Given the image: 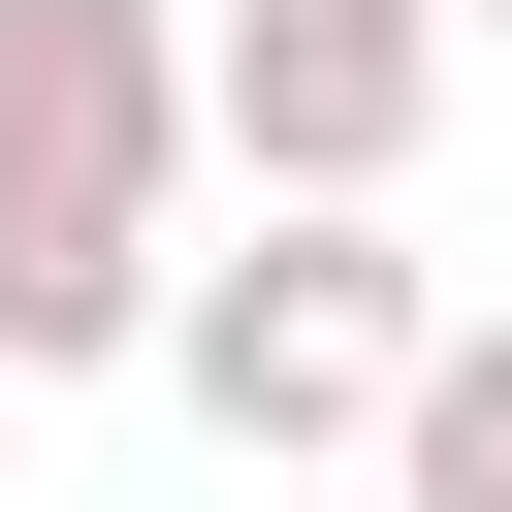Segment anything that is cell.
I'll use <instances>...</instances> for the list:
<instances>
[{
    "instance_id": "1",
    "label": "cell",
    "mask_w": 512,
    "mask_h": 512,
    "mask_svg": "<svg viewBox=\"0 0 512 512\" xmlns=\"http://www.w3.org/2000/svg\"><path fill=\"white\" fill-rule=\"evenodd\" d=\"M192 256V0H0V384L160 352Z\"/></svg>"
},
{
    "instance_id": "2",
    "label": "cell",
    "mask_w": 512,
    "mask_h": 512,
    "mask_svg": "<svg viewBox=\"0 0 512 512\" xmlns=\"http://www.w3.org/2000/svg\"><path fill=\"white\" fill-rule=\"evenodd\" d=\"M416 352H448V288H416L384 224H288V192H256V256H160V384H192L256 480H288V448H384Z\"/></svg>"
},
{
    "instance_id": "3",
    "label": "cell",
    "mask_w": 512,
    "mask_h": 512,
    "mask_svg": "<svg viewBox=\"0 0 512 512\" xmlns=\"http://www.w3.org/2000/svg\"><path fill=\"white\" fill-rule=\"evenodd\" d=\"M384 512H512V320H448L384 384Z\"/></svg>"
},
{
    "instance_id": "4",
    "label": "cell",
    "mask_w": 512,
    "mask_h": 512,
    "mask_svg": "<svg viewBox=\"0 0 512 512\" xmlns=\"http://www.w3.org/2000/svg\"><path fill=\"white\" fill-rule=\"evenodd\" d=\"M480 32H512V0H448V64H480Z\"/></svg>"
}]
</instances>
